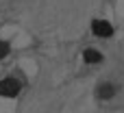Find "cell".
Returning <instances> with one entry per match:
<instances>
[{"label":"cell","mask_w":124,"mask_h":113,"mask_svg":"<svg viewBox=\"0 0 124 113\" xmlns=\"http://www.w3.org/2000/svg\"><path fill=\"white\" fill-rule=\"evenodd\" d=\"M17 91H20V83H17L15 78H4V81H0V96L13 98V96H17Z\"/></svg>","instance_id":"obj_1"},{"label":"cell","mask_w":124,"mask_h":113,"mask_svg":"<svg viewBox=\"0 0 124 113\" xmlns=\"http://www.w3.org/2000/svg\"><path fill=\"white\" fill-rule=\"evenodd\" d=\"M92 30L98 37H111L113 35V26L109 22H105V20H94L92 22Z\"/></svg>","instance_id":"obj_2"},{"label":"cell","mask_w":124,"mask_h":113,"mask_svg":"<svg viewBox=\"0 0 124 113\" xmlns=\"http://www.w3.org/2000/svg\"><path fill=\"white\" fill-rule=\"evenodd\" d=\"M113 94H116V87H113L111 83H102V85L98 87V98H100V100H109Z\"/></svg>","instance_id":"obj_3"},{"label":"cell","mask_w":124,"mask_h":113,"mask_svg":"<svg viewBox=\"0 0 124 113\" xmlns=\"http://www.w3.org/2000/svg\"><path fill=\"white\" fill-rule=\"evenodd\" d=\"M83 59H85V63H100L102 61V54L98 50H85Z\"/></svg>","instance_id":"obj_4"},{"label":"cell","mask_w":124,"mask_h":113,"mask_svg":"<svg viewBox=\"0 0 124 113\" xmlns=\"http://www.w3.org/2000/svg\"><path fill=\"white\" fill-rule=\"evenodd\" d=\"M9 54V44L7 41H0V59H4Z\"/></svg>","instance_id":"obj_5"}]
</instances>
